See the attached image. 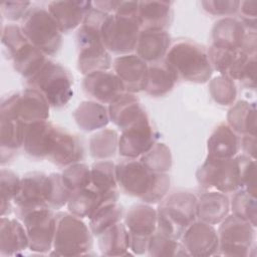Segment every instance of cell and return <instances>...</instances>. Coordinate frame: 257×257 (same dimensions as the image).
Masks as SVG:
<instances>
[{
  "label": "cell",
  "mask_w": 257,
  "mask_h": 257,
  "mask_svg": "<svg viewBox=\"0 0 257 257\" xmlns=\"http://www.w3.org/2000/svg\"><path fill=\"white\" fill-rule=\"evenodd\" d=\"M48 182L47 206L52 210H59L67 205L71 192L65 186L61 174L59 173L49 174Z\"/></svg>",
  "instance_id": "obj_46"
},
{
  "label": "cell",
  "mask_w": 257,
  "mask_h": 257,
  "mask_svg": "<svg viewBox=\"0 0 257 257\" xmlns=\"http://www.w3.org/2000/svg\"><path fill=\"white\" fill-rule=\"evenodd\" d=\"M26 42H28V39L23 34L20 26L16 24H7L2 27L1 43L9 58Z\"/></svg>",
  "instance_id": "obj_48"
},
{
  "label": "cell",
  "mask_w": 257,
  "mask_h": 257,
  "mask_svg": "<svg viewBox=\"0 0 257 257\" xmlns=\"http://www.w3.org/2000/svg\"><path fill=\"white\" fill-rule=\"evenodd\" d=\"M232 214L248 221L254 227L257 226V203L256 196L251 195L244 189H239L233 193L230 201Z\"/></svg>",
  "instance_id": "obj_42"
},
{
  "label": "cell",
  "mask_w": 257,
  "mask_h": 257,
  "mask_svg": "<svg viewBox=\"0 0 257 257\" xmlns=\"http://www.w3.org/2000/svg\"><path fill=\"white\" fill-rule=\"evenodd\" d=\"M198 197L189 191H175L168 194L157 209V230L180 241L186 228L197 220Z\"/></svg>",
  "instance_id": "obj_3"
},
{
  "label": "cell",
  "mask_w": 257,
  "mask_h": 257,
  "mask_svg": "<svg viewBox=\"0 0 257 257\" xmlns=\"http://www.w3.org/2000/svg\"><path fill=\"white\" fill-rule=\"evenodd\" d=\"M172 38L167 30H142L138 39L136 54L148 64L165 59Z\"/></svg>",
  "instance_id": "obj_23"
},
{
  "label": "cell",
  "mask_w": 257,
  "mask_h": 257,
  "mask_svg": "<svg viewBox=\"0 0 257 257\" xmlns=\"http://www.w3.org/2000/svg\"><path fill=\"white\" fill-rule=\"evenodd\" d=\"M50 108L48 101L38 90L28 87L4 96L0 103V115H13L28 124L47 120Z\"/></svg>",
  "instance_id": "obj_11"
},
{
  "label": "cell",
  "mask_w": 257,
  "mask_h": 257,
  "mask_svg": "<svg viewBox=\"0 0 257 257\" xmlns=\"http://www.w3.org/2000/svg\"><path fill=\"white\" fill-rule=\"evenodd\" d=\"M17 217L24 224L29 249L39 254L49 253L53 248L56 228V213L49 207H40L23 212Z\"/></svg>",
  "instance_id": "obj_12"
},
{
  "label": "cell",
  "mask_w": 257,
  "mask_h": 257,
  "mask_svg": "<svg viewBox=\"0 0 257 257\" xmlns=\"http://www.w3.org/2000/svg\"><path fill=\"white\" fill-rule=\"evenodd\" d=\"M247 29L240 19L233 16L218 19L212 27L213 45L241 49Z\"/></svg>",
  "instance_id": "obj_31"
},
{
  "label": "cell",
  "mask_w": 257,
  "mask_h": 257,
  "mask_svg": "<svg viewBox=\"0 0 257 257\" xmlns=\"http://www.w3.org/2000/svg\"><path fill=\"white\" fill-rule=\"evenodd\" d=\"M256 104L247 100L234 102L227 113V124L237 135L256 136Z\"/></svg>",
  "instance_id": "obj_34"
},
{
  "label": "cell",
  "mask_w": 257,
  "mask_h": 257,
  "mask_svg": "<svg viewBox=\"0 0 257 257\" xmlns=\"http://www.w3.org/2000/svg\"><path fill=\"white\" fill-rule=\"evenodd\" d=\"M177 80V74L164 59L162 61L149 64V71L144 91L154 97L164 96L174 88Z\"/></svg>",
  "instance_id": "obj_33"
},
{
  "label": "cell",
  "mask_w": 257,
  "mask_h": 257,
  "mask_svg": "<svg viewBox=\"0 0 257 257\" xmlns=\"http://www.w3.org/2000/svg\"><path fill=\"white\" fill-rule=\"evenodd\" d=\"M26 83L38 90L52 108L65 106L73 96L72 75L63 65L49 58L33 77L26 80Z\"/></svg>",
  "instance_id": "obj_5"
},
{
  "label": "cell",
  "mask_w": 257,
  "mask_h": 257,
  "mask_svg": "<svg viewBox=\"0 0 257 257\" xmlns=\"http://www.w3.org/2000/svg\"><path fill=\"white\" fill-rule=\"evenodd\" d=\"M240 149L243 151V155H246L256 160V136L244 135L240 138Z\"/></svg>",
  "instance_id": "obj_52"
},
{
  "label": "cell",
  "mask_w": 257,
  "mask_h": 257,
  "mask_svg": "<svg viewBox=\"0 0 257 257\" xmlns=\"http://www.w3.org/2000/svg\"><path fill=\"white\" fill-rule=\"evenodd\" d=\"M198 184L205 190L224 194L241 189L239 164L237 156L232 159H215L207 157L196 172Z\"/></svg>",
  "instance_id": "obj_10"
},
{
  "label": "cell",
  "mask_w": 257,
  "mask_h": 257,
  "mask_svg": "<svg viewBox=\"0 0 257 257\" xmlns=\"http://www.w3.org/2000/svg\"><path fill=\"white\" fill-rule=\"evenodd\" d=\"M10 59L13 62V67L16 72L25 80H28L42 68L48 56L28 41L17 49Z\"/></svg>",
  "instance_id": "obj_35"
},
{
  "label": "cell",
  "mask_w": 257,
  "mask_h": 257,
  "mask_svg": "<svg viewBox=\"0 0 257 257\" xmlns=\"http://www.w3.org/2000/svg\"><path fill=\"white\" fill-rule=\"evenodd\" d=\"M30 6L29 1H6L1 4V15L9 21L22 20Z\"/></svg>",
  "instance_id": "obj_51"
},
{
  "label": "cell",
  "mask_w": 257,
  "mask_h": 257,
  "mask_svg": "<svg viewBox=\"0 0 257 257\" xmlns=\"http://www.w3.org/2000/svg\"><path fill=\"white\" fill-rule=\"evenodd\" d=\"M123 217V207L119 205L117 201H107L103 203L88 219V226L92 235L98 236L109 227L121 222Z\"/></svg>",
  "instance_id": "obj_37"
},
{
  "label": "cell",
  "mask_w": 257,
  "mask_h": 257,
  "mask_svg": "<svg viewBox=\"0 0 257 257\" xmlns=\"http://www.w3.org/2000/svg\"><path fill=\"white\" fill-rule=\"evenodd\" d=\"M57 130L58 125L49 120L26 124L22 146L26 155L35 160L48 159L55 144Z\"/></svg>",
  "instance_id": "obj_18"
},
{
  "label": "cell",
  "mask_w": 257,
  "mask_h": 257,
  "mask_svg": "<svg viewBox=\"0 0 257 257\" xmlns=\"http://www.w3.org/2000/svg\"><path fill=\"white\" fill-rule=\"evenodd\" d=\"M112 71L122 82L125 91L138 93L144 91L149 64L136 53L118 55L112 60Z\"/></svg>",
  "instance_id": "obj_20"
},
{
  "label": "cell",
  "mask_w": 257,
  "mask_h": 257,
  "mask_svg": "<svg viewBox=\"0 0 257 257\" xmlns=\"http://www.w3.org/2000/svg\"><path fill=\"white\" fill-rule=\"evenodd\" d=\"M209 92L213 100L220 105H232L237 97L235 81L225 75H217L209 82Z\"/></svg>",
  "instance_id": "obj_44"
},
{
  "label": "cell",
  "mask_w": 257,
  "mask_h": 257,
  "mask_svg": "<svg viewBox=\"0 0 257 257\" xmlns=\"http://www.w3.org/2000/svg\"><path fill=\"white\" fill-rule=\"evenodd\" d=\"M158 140L148 113L137 122L121 131L118 137L117 152L123 159H140Z\"/></svg>",
  "instance_id": "obj_14"
},
{
  "label": "cell",
  "mask_w": 257,
  "mask_h": 257,
  "mask_svg": "<svg viewBox=\"0 0 257 257\" xmlns=\"http://www.w3.org/2000/svg\"><path fill=\"white\" fill-rule=\"evenodd\" d=\"M171 187V178L167 173H155V178L149 193L142 200L150 205L160 203L168 194Z\"/></svg>",
  "instance_id": "obj_49"
},
{
  "label": "cell",
  "mask_w": 257,
  "mask_h": 257,
  "mask_svg": "<svg viewBox=\"0 0 257 257\" xmlns=\"http://www.w3.org/2000/svg\"><path fill=\"white\" fill-rule=\"evenodd\" d=\"M118 135L112 128L96 131L89 138L88 150L90 156L96 160H108L115 155L118 149Z\"/></svg>",
  "instance_id": "obj_38"
},
{
  "label": "cell",
  "mask_w": 257,
  "mask_h": 257,
  "mask_svg": "<svg viewBox=\"0 0 257 257\" xmlns=\"http://www.w3.org/2000/svg\"><path fill=\"white\" fill-rule=\"evenodd\" d=\"M115 176L117 187L124 194L143 200L151 189L155 173L138 159H124L115 165Z\"/></svg>",
  "instance_id": "obj_15"
},
{
  "label": "cell",
  "mask_w": 257,
  "mask_h": 257,
  "mask_svg": "<svg viewBox=\"0 0 257 257\" xmlns=\"http://www.w3.org/2000/svg\"><path fill=\"white\" fill-rule=\"evenodd\" d=\"M203 9L214 16L231 17L239 11L240 1L237 0H205L201 2Z\"/></svg>",
  "instance_id": "obj_50"
},
{
  "label": "cell",
  "mask_w": 257,
  "mask_h": 257,
  "mask_svg": "<svg viewBox=\"0 0 257 257\" xmlns=\"http://www.w3.org/2000/svg\"><path fill=\"white\" fill-rule=\"evenodd\" d=\"M170 1H140L138 21L142 30H166L174 11Z\"/></svg>",
  "instance_id": "obj_26"
},
{
  "label": "cell",
  "mask_w": 257,
  "mask_h": 257,
  "mask_svg": "<svg viewBox=\"0 0 257 257\" xmlns=\"http://www.w3.org/2000/svg\"><path fill=\"white\" fill-rule=\"evenodd\" d=\"M83 91L97 102L110 104L125 91V88L113 71L100 70L84 75Z\"/></svg>",
  "instance_id": "obj_19"
},
{
  "label": "cell",
  "mask_w": 257,
  "mask_h": 257,
  "mask_svg": "<svg viewBox=\"0 0 257 257\" xmlns=\"http://www.w3.org/2000/svg\"><path fill=\"white\" fill-rule=\"evenodd\" d=\"M165 61L175 71L178 79L188 82L205 83L213 74L207 50L193 40L179 39L172 43Z\"/></svg>",
  "instance_id": "obj_2"
},
{
  "label": "cell",
  "mask_w": 257,
  "mask_h": 257,
  "mask_svg": "<svg viewBox=\"0 0 257 257\" xmlns=\"http://www.w3.org/2000/svg\"><path fill=\"white\" fill-rule=\"evenodd\" d=\"M24 123L20 118L13 115H0V145L1 164L10 161L15 152L23 146Z\"/></svg>",
  "instance_id": "obj_30"
},
{
  "label": "cell",
  "mask_w": 257,
  "mask_h": 257,
  "mask_svg": "<svg viewBox=\"0 0 257 257\" xmlns=\"http://www.w3.org/2000/svg\"><path fill=\"white\" fill-rule=\"evenodd\" d=\"M139 160L152 173H167L173 165L170 148L166 144L158 142Z\"/></svg>",
  "instance_id": "obj_41"
},
{
  "label": "cell",
  "mask_w": 257,
  "mask_h": 257,
  "mask_svg": "<svg viewBox=\"0 0 257 257\" xmlns=\"http://www.w3.org/2000/svg\"><path fill=\"white\" fill-rule=\"evenodd\" d=\"M107 14L92 7L77 29V69L83 75L109 70L112 66L110 53L105 48L100 35V26Z\"/></svg>",
  "instance_id": "obj_1"
},
{
  "label": "cell",
  "mask_w": 257,
  "mask_h": 257,
  "mask_svg": "<svg viewBox=\"0 0 257 257\" xmlns=\"http://www.w3.org/2000/svg\"><path fill=\"white\" fill-rule=\"evenodd\" d=\"M123 223L130 233V251L136 255L145 254L151 236L157 231V209L147 203L135 204L124 214Z\"/></svg>",
  "instance_id": "obj_13"
},
{
  "label": "cell",
  "mask_w": 257,
  "mask_h": 257,
  "mask_svg": "<svg viewBox=\"0 0 257 257\" xmlns=\"http://www.w3.org/2000/svg\"><path fill=\"white\" fill-rule=\"evenodd\" d=\"M29 248V240L24 224L20 219L1 216L0 218V254L16 255Z\"/></svg>",
  "instance_id": "obj_25"
},
{
  "label": "cell",
  "mask_w": 257,
  "mask_h": 257,
  "mask_svg": "<svg viewBox=\"0 0 257 257\" xmlns=\"http://www.w3.org/2000/svg\"><path fill=\"white\" fill-rule=\"evenodd\" d=\"M218 225V255L231 257H247L252 255L251 250L255 251L256 227L233 214L228 215Z\"/></svg>",
  "instance_id": "obj_9"
},
{
  "label": "cell",
  "mask_w": 257,
  "mask_h": 257,
  "mask_svg": "<svg viewBox=\"0 0 257 257\" xmlns=\"http://www.w3.org/2000/svg\"><path fill=\"white\" fill-rule=\"evenodd\" d=\"M182 245L189 256L208 257L216 255L219 248V237L214 225L201 220H195L184 231L181 239Z\"/></svg>",
  "instance_id": "obj_17"
},
{
  "label": "cell",
  "mask_w": 257,
  "mask_h": 257,
  "mask_svg": "<svg viewBox=\"0 0 257 257\" xmlns=\"http://www.w3.org/2000/svg\"><path fill=\"white\" fill-rule=\"evenodd\" d=\"M48 175L42 172H28L21 177L20 189L13 199L15 213L19 215L23 212L48 207Z\"/></svg>",
  "instance_id": "obj_16"
},
{
  "label": "cell",
  "mask_w": 257,
  "mask_h": 257,
  "mask_svg": "<svg viewBox=\"0 0 257 257\" xmlns=\"http://www.w3.org/2000/svg\"><path fill=\"white\" fill-rule=\"evenodd\" d=\"M20 27L28 41L46 56H54L60 50L63 32L47 8L31 7L22 18Z\"/></svg>",
  "instance_id": "obj_4"
},
{
  "label": "cell",
  "mask_w": 257,
  "mask_h": 257,
  "mask_svg": "<svg viewBox=\"0 0 257 257\" xmlns=\"http://www.w3.org/2000/svg\"><path fill=\"white\" fill-rule=\"evenodd\" d=\"M147 253L152 257L189 256L181 242L169 238L158 230L151 236L149 240Z\"/></svg>",
  "instance_id": "obj_40"
},
{
  "label": "cell",
  "mask_w": 257,
  "mask_h": 257,
  "mask_svg": "<svg viewBox=\"0 0 257 257\" xmlns=\"http://www.w3.org/2000/svg\"><path fill=\"white\" fill-rule=\"evenodd\" d=\"M213 70L221 75L238 80L242 85L256 86V56H250L242 49L211 45L207 50Z\"/></svg>",
  "instance_id": "obj_7"
},
{
  "label": "cell",
  "mask_w": 257,
  "mask_h": 257,
  "mask_svg": "<svg viewBox=\"0 0 257 257\" xmlns=\"http://www.w3.org/2000/svg\"><path fill=\"white\" fill-rule=\"evenodd\" d=\"M240 173L241 189L246 190L253 196H256V162L254 159L246 156H237Z\"/></svg>",
  "instance_id": "obj_47"
},
{
  "label": "cell",
  "mask_w": 257,
  "mask_h": 257,
  "mask_svg": "<svg viewBox=\"0 0 257 257\" xmlns=\"http://www.w3.org/2000/svg\"><path fill=\"white\" fill-rule=\"evenodd\" d=\"M230 212V199L226 194L208 190L198 197L197 218L210 225L220 224Z\"/></svg>",
  "instance_id": "obj_28"
},
{
  "label": "cell",
  "mask_w": 257,
  "mask_h": 257,
  "mask_svg": "<svg viewBox=\"0 0 257 257\" xmlns=\"http://www.w3.org/2000/svg\"><path fill=\"white\" fill-rule=\"evenodd\" d=\"M142 29L136 16L107 14L100 26V35L109 53L124 55L136 50Z\"/></svg>",
  "instance_id": "obj_8"
},
{
  "label": "cell",
  "mask_w": 257,
  "mask_h": 257,
  "mask_svg": "<svg viewBox=\"0 0 257 257\" xmlns=\"http://www.w3.org/2000/svg\"><path fill=\"white\" fill-rule=\"evenodd\" d=\"M118 190L103 195L92 187L71 192L67 202V210L69 213L84 219H89L94 212L107 201H118Z\"/></svg>",
  "instance_id": "obj_22"
},
{
  "label": "cell",
  "mask_w": 257,
  "mask_h": 257,
  "mask_svg": "<svg viewBox=\"0 0 257 257\" xmlns=\"http://www.w3.org/2000/svg\"><path fill=\"white\" fill-rule=\"evenodd\" d=\"M84 158V150L77 136L58 126L53 150L48 160L58 167H68Z\"/></svg>",
  "instance_id": "obj_24"
},
{
  "label": "cell",
  "mask_w": 257,
  "mask_h": 257,
  "mask_svg": "<svg viewBox=\"0 0 257 257\" xmlns=\"http://www.w3.org/2000/svg\"><path fill=\"white\" fill-rule=\"evenodd\" d=\"M90 187L103 195L116 191L115 164L109 160L95 161L90 166Z\"/></svg>",
  "instance_id": "obj_39"
},
{
  "label": "cell",
  "mask_w": 257,
  "mask_h": 257,
  "mask_svg": "<svg viewBox=\"0 0 257 257\" xmlns=\"http://www.w3.org/2000/svg\"><path fill=\"white\" fill-rule=\"evenodd\" d=\"M97 237L101 255L124 256L128 254L131 238L124 223L119 222L109 227Z\"/></svg>",
  "instance_id": "obj_36"
},
{
  "label": "cell",
  "mask_w": 257,
  "mask_h": 257,
  "mask_svg": "<svg viewBox=\"0 0 257 257\" xmlns=\"http://www.w3.org/2000/svg\"><path fill=\"white\" fill-rule=\"evenodd\" d=\"M92 248V233L84 221L69 213H56L53 253L58 256H81Z\"/></svg>",
  "instance_id": "obj_6"
},
{
  "label": "cell",
  "mask_w": 257,
  "mask_h": 257,
  "mask_svg": "<svg viewBox=\"0 0 257 257\" xmlns=\"http://www.w3.org/2000/svg\"><path fill=\"white\" fill-rule=\"evenodd\" d=\"M240 150V137L227 123L220 122L207 141V157L232 159Z\"/></svg>",
  "instance_id": "obj_27"
},
{
  "label": "cell",
  "mask_w": 257,
  "mask_h": 257,
  "mask_svg": "<svg viewBox=\"0 0 257 257\" xmlns=\"http://www.w3.org/2000/svg\"><path fill=\"white\" fill-rule=\"evenodd\" d=\"M49 13L52 15L63 33L70 32L84 21L88 12L92 9L91 1H51L47 5Z\"/></svg>",
  "instance_id": "obj_21"
},
{
  "label": "cell",
  "mask_w": 257,
  "mask_h": 257,
  "mask_svg": "<svg viewBox=\"0 0 257 257\" xmlns=\"http://www.w3.org/2000/svg\"><path fill=\"white\" fill-rule=\"evenodd\" d=\"M65 186L70 192L90 186V167L81 162L65 167L60 173Z\"/></svg>",
  "instance_id": "obj_45"
},
{
  "label": "cell",
  "mask_w": 257,
  "mask_h": 257,
  "mask_svg": "<svg viewBox=\"0 0 257 257\" xmlns=\"http://www.w3.org/2000/svg\"><path fill=\"white\" fill-rule=\"evenodd\" d=\"M21 178L9 169L2 168L0 171V201L1 216H9L12 212L13 199L19 192Z\"/></svg>",
  "instance_id": "obj_43"
},
{
  "label": "cell",
  "mask_w": 257,
  "mask_h": 257,
  "mask_svg": "<svg viewBox=\"0 0 257 257\" xmlns=\"http://www.w3.org/2000/svg\"><path fill=\"white\" fill-rule=\"evenodd\" d=\"M72 115L77 126L87 133L102 130L109 122L107 107L95 100L81 101Z\"/></svg>",
  "instance_id": "obj_32"
},
{
  "label": "cell",
  "mask_w": 257,
  "mask_h": 257,
  "mask_svg": "<svg viewBox=\"0 0 257 257\" xmlns=\"http://www.w3.org/2000/svg\"><path fill=\"white\" fill-rule=\"evenodd\" d=\"M108 116L120 131L132 125L147 114L139 98L130 92H124L108 104Z\"/></svg>",
  "instance_id": "obj_29"
}]
</instances>
